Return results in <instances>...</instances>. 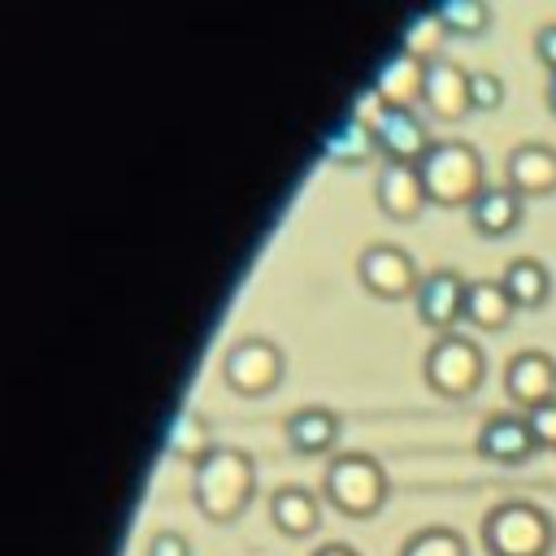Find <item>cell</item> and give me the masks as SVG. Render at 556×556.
Listing matches in <instances>:
<instances>
[{
	"label": "cell",
	"mask_w": 556,
	"mask_h": 556,
	"mask_svg": "<svg viewBox=\"0 0 556 556\" xmlns=\"http://www.w3.org/2000/svg\"><path fill=\"white\" fill-rule=\"evenodd\" d=\"M256 491V465L239 447H213L191 469V500L208 521H235Z\"/></svg>",
	"instance_id": "1"
},
{
	"label": "cell",
	"mask_w": 556,
	"mask_h": 556,
	"mask_svg": "<svg viewBox=\"0 0 556 556\" xmlns=\"http://www.w3.org/2000/svg\"><path fill=\"white\" fill-rule=\"evenodd\" d=\"M417 178L426 187V200L439 208H469L478 191L486 187L482 152L465 139H434L426 156L417 161Z\"/></svg>",
	"instance_id": "2"
},
{
	"label": "cell",
	"mask_w": 556,
	"mask_h": 556,
	"mask_svg": "<svg viewBox=\"0 0 556 556\" xmlns=\"http://www.w3.org/2000/svg\"><path fill=\"white\" fill-rule=\"evenodd\" d=\"M556 526L534 500H504L482 517V547L491 556H547Z\"/></svg>",
	"instance_id": "3"
},
{
	"label": "cell",
	"mask_w": 556,
	"mask_h": 556,
	"mask_svg": "<svg viewBox=\"0 0 556 556\" xmlns=\"http://www.w3.org/2000/svg\"><path fill=\"white\" fill-rule=\"evenodd\" d=\"M321 495L343 517H374L387 504V473L369 452H339L321 473Z\"/></svg>",
	"instance_id": "4"
},
{
	"label": "cell",
	"mask_w": 556,
	"mask_h": 556,
	"mask_svg": "<svg viewBox=\"0 0 556 556\" xmlns=\"http://www.w3.org/2000/svg\"><path fill=\"white\" fill-rule=\"evenodd\" d=\"M421 374H426V382H430L434 395H443V400H465V395H473V391L482 387V378H486V356H482V348H478L469 334H460V330L434 334V343H430L426 356H421Z\"/></svg>",
	"instance_id": "5"
},
{
	"label": "cell",
	"mask_w": 556,
	"mask_h": 556,
	"mask_svg": "<svg viewBox=\"0 0 556 556\" xmlns=\"http://www.w3.org/2000/svg\"><path fill=\"white\" fill-rule=\"evenodd\" d=\"M369 130H374V143L387 156V165H417L426 156V148L434 143L426 130V117L404 104H378Z\"/></svg>",
	"instance_id": "6"
},
{
	"label": "cell",
	"mask_w": 556,
	"mask_h": 556,
	"mask_svg": "<svg viewBox=\"0 0 556 556\" xmlns=\"http://www.w3.org/2000/svg\"><path fill=\"white\" fill-rule=\"evenodd\" d=\"M287 361L278 352V343L269 339H239L226 356H222V378L230 382V391L239 395H265L278 387Z\"/></svg>",
	"instance_id": "7"
},
{
	"label": "cell",
	"mask_w": 556,
	"mask_h": 556,
	"mask_svg": "<svg viewBox=\"0 0 556 556\" xmlns=\"http://www.w3.org/2000/svg\"><path fill=\"white\" fill-rule=\"evenodd\" d=\"M356 278H361V287H365L369 295H378V300H404V295H413L417 282H421L413 256H408L404 248H395V243H369V248L356 256Z\"/></svg>",
	"instance_id": "8"
},
{
	"label": "cell",
	"mask_w": 556,
	"mask_h": 556,
	"mask_svg": "<svg viewBox=\"0 0 556 556\" xmlns=\"http://www.w3.org/2000/svg\"><path fill=\"white\" fill-rule=\"evenodd\" d=\"M465 287H469V278H460L456 269H430V274H421V282L413 291V304H417L421 326H430L434 334H452L456 321H465Z\"/></svg>",
	"instance_id": "9"
},
{
	"label": "cell",
	"mask_w": 556,
	"mask_h": 556,
	"mask_svg": "<svg viewBox=\"0 0 556 556\" xmlns=\"http://www.w3.org/2000/svg\"><path fill=\"white\" fill-rule=\"evenodd\" d=\"M434 122H460L469 113V70H460L456 61H426L421 74V100H417Z\"/></svg>",
	"instance_id": "10"
},
{
	"label": "cell",
	"mask_w": 556,
	"mask_h": 556,
	"mask_svg": "<svg viewBox=\"0 0 556 556\" xmlns=\"http://www.w3.org/2000/svg\"><path fill=\"white\" fill-rule=\"evenodd\" d=\"M504 391H508V400H513L521 413H530V408L556 400V361H552L547 352H539V348L517 352V356L504 365Z\"/></svg>",
	"instance_id": "11"
},
{
	"label": "cell",
	"mask_w": 556,
	"mask_h": 556,
	"mask_svg": "<svg viewBox=\"0 0 556 556\" xmlns=\"http://www.w3.org/2000/svg\"><path fill=\"white\" fill-rule=\"evenodd\" d=\"M478 452L495 465H526L539 452V443L526 426V413H491L478 430Z\"/></svg>",
	"instance_id": "12"
},
{
	"label": "cell",
	"mask_w": 556,
	"mask_h": 556,
	"mask_svg": "<svg viewBox=\"0 0 556 556\" xmlns=\"http://www.w3.org/2000/svg\"><path fill=\"white\" fill-rule=\"evenodd\" d=\"M504 182L526 200V195H552L556 191V148L526 139L508 152L504 161Z\"/></svg>",
	"instance_id": "13"
},
{
	"label": "cell",
	"mask_w": 556,
	"mask_h": 556,
	"mask_svg": "<svg viewBox=\"0 0 556 556\" xmlns=\"http://www.w3.org/2000/svg\"><path fill=\"white\" fill-rule=\"evenodd\" d=\"M465 213H469V226H473L478 235H486V239H504V235H513V230L521 226V217H526V200H521L508 182H486V187L478 191V200H473Z\"/></svg>",
	"instance_id": "14"
},
{
	"label": "cell",
	"mask_w": 556,
	"mask_h": 556,
	"mask_svg": "<svg viewBox=\"0 0 556 556\" xmlns=\"http://www.w3.org/2000/svg\"><path fill=\"white\" fill-rule=\"evenodd\" d=\"M374 200L391 222H417L426 200V187L417 178V165H382L378 182H374Z\"/></svg>",
	"instance_id": "15"
},
{
	"label": "cell",
	"mask_w": 556,
	"mask_h": 556,
	"mask_svg": "<svg viewBox=\"0 0 556 556\" xmlns=\"http://www.w3.org/2000/svg\"><path fill=\"white\" fill-rule=\"evenodd\" d=\"M287 434V447L295 456H317V452H330L334 439H339V417L321 404H308V408H295L282 426Z\"/></svg>",
	"instance_id": "16"
},
{
	"label": "cell",
	"mask_w": 556,
	"mask_h": 556,
	"mask_svg": "<svg viewBox=\"0 0 556 556\" xmlns=\"http://www.w3.org/2000/svg\"><path fill=\"white\" fill-rule=\"evenodd\" d=\"M269 521L287 534V539H304L321 526V500L308 486H278L269 495Z\"/></svg>",
	"instance_id": "17"
},
{
	"label": "cell",
	"mask_w": 556,
	"mask_h": 556,
	"mask_svg": "<svg viewBox=\"0 0 556 556\" xmlns=\"http://www.w3.org/2000/svg\"><path fill=\"white\" fill-rule=\"evenodd\" d=\"M517 304L508 300L504 282L500 278H473L465 287V321L478 326V330H504L513 321Z\"/></svg>",
	"instance_id": "18"
},
{
	"label": "cell",
	"mask_w": 556,
	"mask_h": 556,
	"mask_svg": "<svg viewBox=\"0 0 556 556\" xmlns=\"http://www.w3.org/2000/svg\"><path fill=\"white\" fill-rule=\"evenodd\" d=\"M421 74H426V61H417V56H408L404 48L378 70V78H374V96H378V104H404V109H413V100H421Z\"/></svg>",
	"instance_id": "19"
},
{
	"label": "cell",
	"mask_w": 556,
	"mask_h": 556,
	"mask_svg": "<svg viewBox=\"0 0 556 556\" xmlns=\"http://www.w3.org/2000/svg\"><path fill=\"white\" fill-rule=\"evenodd\" d=\"M500 282H504V291H508V300L517 308H543L552 300V274H547V265L539 256H513L504 265Z\"/></svg>",
	"instance_id": "20"
},
{
	"label": "cell",
	"mask_w": 556,
	"mask_h": 556,
	"mask_svg": "<svg viewBox=\"0 0 556 556\" xmlns=\"http://www.w3.org/2000/svg\"><path fill=\"white\" fill-rule=\"evenodd\" d=\"M321 152H326L334 165H361V161H369V156L378 152V143H374L369 122L352 113V117H343V122H339V126L326 135Z\"/></svg>",
	"instance_id": "21"
},
{
	"label": "cell",
	"mask_w": 556,
	"mask_h": 556,
	"mask_svg": "<svg viewBox=\"0 0 556 556\" xmlns=\"http://www.w3.org/2000/svg\"><path fill=\"white\" fill-rule=\"evenodd\" d=\"M443 35H460V39H478L486 26H491V9L486 0H443L434 9Z\"/></svg>",
	"instance_id": "22"
},
{
	"label": "cell",
	"mask_w": 556,
	"mask_h": 556,
	"mask_svg": "<svg viewBox=\"0 0 556 556\" xmlns=\"http://www.w3.org/2000/svg\"><path fill=\"white\" fill-rule=\"evenodd\" d=\"M169 452L174 456H182V460H204L208 452H213V434H208V421L200 417V413H182L178 421H174V430H169Z\"/></svg>",
	"instance_id": "23"
},
{
	"label": "cell",
	"mask_w": 556,
	"mask_h": 556,
	"mask_svg": "<svg viewBox=\"0 0 556 556\" xmlns=\"http://www.w3.org/2000/svg\"><path fill=\"white\" fill-rule=\"evenodd\" d=\"M400 556H469V547L452 526H421L404 539Z\"/></svg>",
	"instance_id": "24"
},
{
	"label": "cell",
	"mask_w": 556,
	"mask_h": 556,
	"mask_svg": "<svg viewBox=\"0 0 556 556\" xmlns=\"http://www.w3.org/2000/svg\"><path fill=\"white\" fill-rule=\"evenodd\" d=\"M504 96H508V87L495 70H469V109L491 113V109L504 104Z\"/></svg>",
	"instance_id": "25"
},
{
	"label": "cell",
	"mask_w": 556,
	"mask_h": 556,
	"mask_svg": "<svg viewBox=\"0 0 556 556\" xmlns=\"http://www.w3.org/2000/svg\"><path fill=\"white\" fill-rule=\"evenodd\" d=\"M443 39V26H439V17L434 13H426V17H417L413 26H408V39H404V52L408 56H417V61H434V43Z\"/></svg>",
	"instance_id": "26"
},
{
	"label": "cell",
	"mask_w": 556,
	"mask_h": 556,
	"mask_svg": "<svg viewBox=\"0 0 556 556\" xmlns=\"http://www.w3.org/2000/svg\"><path fill=\"white\" fill-rule=\"evenodd\" d=\"M526 426H530V434H534L539 447H552V452H556V400L530 408V413H526Z\"/></svg>",
	"instance_id": "27"
},
{
	"label": "cell",
	"mask_w": 556,
	"mask_h": 556,
	"mask_svg": "<svg viewBox=\"0 0 556 556\" xmlns=\"http://www.w3.org/2000/svg\"><path fill=\"white\" fill-rule=\"evenodd\" d=\"M143 556H191V543H187V534H178V530H156L152 539H148V552Z\"/></svg>",
	"instance_id": "28"
},
{
	"label": "cell",
	"mask_w": 556,
	"mask_h": 556,
	"mask_svg": "<svg viewBox=\"0 0 556 556\" xmlns=\"http://www.w3.org/2000/svg\"><path fill=\"white\" fill-rule=\"evenodd\" d=\"M534 56L547 65V74H556V22H543L534 30Z\"/></svg>",
	"instance_id": "29"
},
{
	"label": "cell",
	"mask_w": 556,
	"mask_h": 556,
	"mask_svg": "<svg viewBox=\"0 0 556 556\" xmlns=\"http://www.w3.org/2000/svg\"><path fill=\"white\" fill-rule=\"evenodd\" d=\"M313 556H361L356 547H348V543H326V547H317Z\"/></svg>",
	"instance_id": "30"
},
{
	"label": "cell",
	"mask_w": 556,
	"mask_h": 556,
	"mask_svg": "<svg viewBox=\"0 0 556 556\" xmlns=\"http://www.w3.org/2000/svg\"><path fill=\"white\" fill-rule=\"evenodd\" d=\"M547 109H552V117H556V74H547Z\"/></svg>",
	"instance_id": "31"
}]
</instances>
